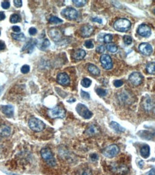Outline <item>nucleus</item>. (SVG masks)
<instances>
[{"instance_id": "obj_1", "label": "nucleus", "mask_w": 155, "mask_h": 175, "mask_svg": "<svg viewBox=\"0 0 155 175\" xmlns=\"http://www.w3.org/2000/svg\"><path fill=\"white\" fill-rule=\"evenodd\" d=\"M131 23L129 19L126 18H120L115 21L114 23V27L116 31L121 32H125L128 31L131 28Z\"/></svg>"}, {"instance_id": "obj_2", "label": "nucleus", "mask_w": 155, "mask_h": 175, "mask_svg": "<svg viewBox=\"0 0 155 175\" xmlns=\"http://www.w3.org/2000/svg\"><path fill=\"white\" fill-rule=\"evenodd\" d=\"M42 158L48 163V165L54 166L56 165V161L53 156V153L49 148H43L40 151Z\"/></svg>"}, {"instance_id": "obj_3", "label": "nucleus", "mask_w": 155, "mask_h": 175, "mask_svg": "<svg viewBox=\"0 0 155 175\" xmlns=\"http://www.w3.org/2000/svg\"><path fill=\"white\" fill-rule=\"evenodd\" d=\"M28 125H29L30 128L35 132L42 131L45 128V124H44V122L37 118H31L29 120Z\"/></svg>"}, {"instance_id": "obj_4", "label": "nucleus", "mask_w": 155, "mask_h": 175, "mask_svg": "<svg viewBox=\"0 0 155 175\" xmlns=\"http://www.w3.org/2000/svg\"><path fill=\"white\" fill-rule=\"evenodd\" d=\"M66 110L61 106H56L53 109L49 110L48 116L52 119H63L66 116Z\"/></svg>"}, {"instance_id": "obj_5", "label": "nucleus", "mask_w": 155, "mask_h": 175, "mask_svg": "<svg viewBox=\"0 0 155 175\" xmlns=\"http://www.w3.org/2000/svg\"><path fill=\"white\" fill-rule=\"evenodd\" d=\"M76 111L81 117L85 119H89L92 117L93 113L87 108V106H85L83 103H78L76 108Z\"/></svg>"}, {"instance_id": "obj_6", "label": "nucleus", "mask_w": 155, "mask_h": 175, "mask_svg": "<svg viewBox=\"0 0 155 175\" xmlns=\"http://www.w3.org/2000/svg\"><path fill=\"white\" fill-rule=\"evenodd\" d=\"M119 148L117 145L111 144L105 148L103 151V154L107 158H113L119 154Z\"/></svg>"}, {"instance_id": "obj_7", "label": "nucleus", "mask_w": 155, "mask_h": 175, "mask_svg": "<svg viewBox=\"0 0 155 175\" xmlns=\"http://www.w3.org/2000/svg\"><path fill=\"white\" fill-rule=\"evenodd\" d=\"M61 14L66 19H69V20H74V19H77L78 17L77 10L72 7H67L66 9H63L62 12H61Z\"/></svg>"}, {"instance_id": "obj_8", "label": "nucleus", "mask_w": 155, "mask_h": 175, "mask_svg": "<svg viewBox=\"0 0 155 175\" xmlns=\"http://www.w3.org/2000/svg\"><path fill=\"white\" fill-rule=\"evenodd\" d=\"M100 61L105 70H111L113 68L112 59L109 55H102L100 58Z\"/></svg>"}, {"instance_id": "obj_9", "label": "nucleus", "mask_w": 155, "mask_h": 175, "mask_svg": "<svg viewBox=\"0 0 155 175\" xmlns=\"http://www.w3.org/2000/svg\"><path fill=\"white\" fill-rule=\"evenodd\" d=\"M129 81L133 86H139L142 82L143 76L139 72H134L129 76Z\"/></svg>"}, {"instance_id": "obj_10", "label": "nucleus", "mask_w": 155, "mask_h": 175, "mask_svg": "<svg viewBox=\"0 0 155 175\" xmlns=\"http://www.w3.org/2000/svg\"><path fill=\"white\" fill-rule=\"evenodd\" d=\"M137 33L140 36L144 37H148L151 35V30L147 24H142L139 26L137 29Z\"/></svg>"}, {"instance_id": "obj_11", "label": "nucleus", "mask_w": 155, "mask_h": 175, "mask_svg": "<svg viewBox=\"0 0 155 175\" xmlns=\"http://www.w3.org/2000/svg\"><path fill=\"white\" fill-rule=\"evenodd\" d=\"M139 50L142 55L146 56H149L152 53V47L149 43L143 42L141 43L139 46Z\"/></svg>"}, {"instance_id": "obj_12", "label": "nucleus", "mask_w": 155, "mask_h": 175, "mask_svg": "<svg viewBox=\"0 0 155 175\" xmlns=\"http://www.w3.org/2000/svg\"><path fill=\"white\" fill-rule=\"evenodd\" d=\"M131 94H130L129 92H126V91H122L121 93H120L119 95H118V98H119V101L121 103H124V104H128V103H131Z\"/></svg>"}, {"instance_id": "obj_13", "label": "nucleus", "mask_w": 155, "mask_h": 175, "mask_svg": "<svg viewBox=\"0 0 155 175\" xmlns=\"http://www.w3.org/2000/svg\"><path fill=\"white\" fill-rule=\"evenodd\" d=\"M57 81L62 86H68L70 84V78L66 73H61L58 75Z\"/></svg>"}, {"instance_id": "obj_14", "label": "nucleus", "mask_w": 155, "mask_h": 175, "mask_svg": "<svg viewBox=\"0 0 155 175\" xmlns=\"http://www.w3.org/2000/svg\"><path fill=\"white\" fill-rule=\"evenodd\" d=\"M49 35L53 41L58 42L62 39V32L57 28H53L49 31Z\"/></svg>"}, {"instance_id": "obj_15", "label": "nucleus", "mask_w": 155, "mask_h": 175, "mask_svg": "<svg viewBox=\"0 0 155 175\" xmlns=\"http://www.w3.org/2000/svg\"><path fill=\"white\" fill-rule=\"evenodd\" d=\"M93 27L90 24H86V25L83 26L81 29V36L83 37H87L91 36L93 32Z\"/></svg>"}, {"instance_id": "obj_16", "label": "nucleus", "mask_w": 155, "mask_h": 175, "mask_svg": "<svg viewBox=\"0 0 155 175\" xmlns=\"http://www.w3.org/2000/svg\"><path fill=\"white\" fill-rule=\"evenodd\" d=\"M112 171H114L115 173H117V174L122 175V174H125L126 173H127L128 168L127 166H124V165L113 164Z\"/></svg>"}, {"instance_id": "obj_17", "label": "nucleus", "mask_w": 155, "mask_h": 175, "mask_svg": "<svg viewBox=\"0 0 155 175\" xmlns=\"http://www.w3.org/2000/svg\"><path fill=\"white\" fill-rule=\"evenodd\" d=\"M1 111L5 116L9 118L12 117L14 115V108L12 106H1Z\"/></svg>"}, {"instance_id": "obj_18", "label": "nucleus", "mask_w": 155, "mask_h": 175, "mask_svg": "<svg viewBox=\"0 0 155 175\" xmlns=\"http://www.w3.org/2000/svg\"><path fill=\"white\" fill-rule=\"evenodd\" d=\"M86 55V53L84 50L78 49L73 53V59L76 60H83V58H85Z\"/></svg>"}, {"instance_id": "obj_19", "label": "nucleus", "mask_w": 155, "mask_h": 175, "mask_svg": "<svg viewBox=\"0 0 155 175\" xmlns=\"http://www.w3.org/2000/svg\"><path fill=\"white\" fill-rule=\"evenodd\" d=\"M98 132H99V129L95 125L89 126V127L86 131V134L88 136H95V135L98 134Z\"/></svg>"}, {"instance_id": "obj_20", "label": "nucleus", "mask_w": 155, "mask_h": 175, "mask_svg": "<svg viewBox=\"0 0 155 175\" xmlns=\"http://www.w3.org/2000/svg\"><path fill=\"white\" fill-rule=\"evenodd\" d=\"M143 105H144L145 110H146V111H151L154 108V103L149 97L144 98V101H143Z\"/></svg>"}, {"instance_id": "obj_21", "label": "nucleus", "mask_w": 155, "mask_h": 175, "mask_svg": "<svg viewBox=\"0 0 155 175\" xmlns=\"http://www.w3.org/2000/svg\"><path fill=\"white\" fill-rule=\"evenodd\" d=\"M110 127L112 129H114L116 132L118 133H123L125 131V129L124 127L121 126L119 124H118L117 122H115V121H111L110 123Z\"/></svg>"}, {"instance_id": "obj_22", "label": "nucleus", "mask_w": 155, "mask_h": 175, "mask_svg": "<svg viewBox=\"0 0 155 175\" xmlns=\"http://www.w3.org/2000/svg\"><path fill=\"white\" fill-rule=\"evenodd\" d=\"M140 154L144 159H146L150 155V147L148 145H144L140 149Z\"/></svg>"}, {"instance_id": "obj_23", "label": "nucleus", "mask_w": 155, "mask_h": 175, "mask_svg": "<svg viewBox=\"0 0 155 175\" xmlns=\"http://www.w3.org/2000/svg\"><path fill=\"white\" fill-rule=\"evenodd\" d=\"M11 134V128L6 125H3L0 127V135L1 136H8Z\"/></svg>"}, {"instance_id": "obj_24", "label": "nucleus", "mask_w": 155, "mask_h": 175, "mask_svg": "<svg viewBox=\"0 0 155 175\" xmlns=\"http://www.w3.org/2000/svg\"><path fill=\"white\" fill-rule=\"evenodd\" d=\"M88 71L91 74H92L93 76H99L100 75V70L97 66H96L95 65L90 64L88 66Z\"/></svg>"}, {"instance_id": "obj_25", "label": "nucleus", "mask_w": 155, "mask_h": 175, "mask_svg": "<svg viewBox=\"0 0 155 175\" xmlns=\"http://www.w3.org/2000/svg\"><path fill=\"white\" fill-rule=\"evenodd\" d=\"M146 70L149 74H155V63H149L146 66Z\"/></svg>"}, {"instance_id": "obj_26", "label": "nucleus", "mask_w": 155, "mask_h": 175, "mask_svg": "<svg viewBox=\"0 0 155 175\" xmlns=\"http://www.w3.org/2000/svg\"><path fill=\"white\" fill-rule=\"evenodd\" d=\"M76 175H92V172L89 168H83L78 170Z\"/></svg>"}, {"instance_id": "obj_27", "label": "nucleus", "mask_w": 155, "mask_h": 175, "mask_svg": "<svg viewBox=\"0 0 155 175\" xmlns=\"http://www.w3.org/2000/svg\"><path fill=\"white\" fill-rule=\"evenodd\" d=\"M12 37L14 40H16L18 41H24L25 40V36L23 33H19V34H14V33H12L11 35Z\"/></svg>"}, {"instance_id": "obj_28", "label": "nucleus", "mask_w": 155, "mask_h": 175, "mask_svg": "<svg viewBox=\"0 0 155 175\" xmlns=\"http://www.w3.org/2000/svg\"><path fill=\"white\" fill-rule=\"evenodd\" d=\"M106 48L107 49L108 51L112 53H116L118 50V47L116 46V45L112 44V43H109V44H108L107 45H106Z\"/></svg>"}, {"instance_id": "obj_29", "label": "nucleus", "mask_w": 155, "mask_h": 175, "mask_svg": "<svg viewBox=\"0 0 155 175\" xmlns=\"http://www.w3.org/2000/svg\"><path fill=\"white\" fill-rule=\"evenodd\" d=\"M73 2L77 7H81V6L86 5L87 1L86 0H73Z\"/></svg>"}, {"instance_id": "obj_30", "label": "nucleus", "mask_w": 155, "mask_h": 175, "mask_svg": "<svg viewBox=\"0 0 155 175\" xmlns=\"http://www.w3.org/2000/svg\"><path fill=\"white\" fill-rule=\"evenodd\" d=\"M81 85L84 88H88L91 86V81L89 79V78H85L81 81Z\"/></svg>"}, {"instance_id": "obj_31", "label": "nucleus", "mask_w": 155, "mask_h": 175, "mask_svg": "<svg viewBox=\"0 0 155 175\" xmlns=\"http://www.w3.org/2000/svg\"><path fill=\"white\" fill-rule=\"evenodd\" d=\"M49 22L52 23V24H60V23H62L63 21L61 19H60V18L57 17L53 16L50 17Z\"/></svg>"}, {"instance_id": "obj_32", "label": "nucleus", "mask_w": 155, "mask_h": 175, "mask_svg": "<svg viewBox=\"0 0 155 175\" xmlns=\"http://www.w3.org/2000/svg\"><path fill=\"white\" fill-rule=\"evenodd\" d=\"M9 20H10L11 23L14 24V23L18 22L20 20V17H19V16L18 15V14H13L10 17V19H9Z\"/></svg>"}, {"instance_id": "obj_33", "label": "nucleus", "mask_w": 155, "mask_h": 175, "mask_svg": "<svg viewBox=\"0 0 155 175\" xmlns=\"http://www.w3.org/2000/svg\"><path fill=\"white\" fill-rule=\"evenodd\" d=\"M123 40H124V42L126 45H129L132 43V38L129 35H125L124 38H123Z\"/></svg>"}, {"instance_id": "obj_34", "label": "nucleus", "mask_w": 155, "mask_h": 175, "mask_svg": "<svg viewBox=\"0 0 155 175\" xmlns=\"http://www.w3.org/2000/svg\"><path fill=\"white\" fill-rule=\"evenodd\" d=\"M96 91L98 96H101V97L106 96V94H107V91L105 89H103V88H97L96 90Z\"/></svg>"}, {"instance_id": "obj_35", "label": "nucleus", "mask_w": 155, "mask_h": 175, "mask_svg": "<svg viewBox=\"0 0 155 175\" xmlns=\"http://www.w3.org/2000/svg\"><path fill=\"white\" fill-rule=\"evenodd\" d=\"M50 41L48 40V39H45V40H43V42H42V45H41L40 48H42V49H46V48H48V47L50 46Z\"/></svg>"}, {"instance_id": "obj_36", "label": "nucleus", "mask_w": 155, "mask_h": 175, "mask_svg": "<svg viewBox=\"0 0 155 175\" xmlns=\"http://www.w3.org/2000/svg\"><path fill=\"white\" fill-rule=\"evenodd\" d=\"M113 40V36L111 34H107L103 37V41L106 43H110Z\"/></svg>"}, {"instance_id": "obj_37", "label": "nucleus", "mask_w": 155, "mask_h": 175, "mask_svg": "<svg viewBox=\"0 0 155 175\" xmlns=\"http://www.w3.org/2000/svg\"><path fill=\"white\" fill-rule=\"evenodd\" d=\"M84 45L86 48H88V49H91V48H93L94 45H93V42L92 40H86V42H85Z\"/></svg>"}, {"instance_id": "obj_38", "label": "nucleus", "mask_w": 155, "mask_h": 175, "mask_svg": "<svg viewBox=\"0 0 155 175\" xmlns=\"http://www.w3.org/2000/svg\"><path fill=\"white\" fill-rule=\"evenodd\" d=\"M30 68L28 65H24L21 68V72L23 73V74H26V73L30 72Z\"/></svg>"}, {"instance_id": "obj_39", "label": "nucleus", "mask_w": 155, "mask_h": 175, "mask_svg": "<svg viewBox=\"0 0 155 175\" xmlns=\"http://www.w3.org/2000/svg\"><path fill=\"white\" fill-rule=\"evenodd\" d=\"M81 97L83 98V99H86V100H89L90 99L89 93L86 92V91H81Z\"/></svg>"}, {"instance_id": "obj_40", "label": "nucleus", "mask_w": 155, "mask_h": 175, "mask_svg": "<svg viewBox=\"0 0 155 175\" xmlns=\"http://www.w3.org/2000/svg\"><path fill=\"white\" fill-rule=\"evenodd\" d=\"M123 84H124V82L122 81H120V80H116L114 82V85L116 88H120L123 86Z\"/></svg>"}, {"instance_id": "obj_41", "label": "nucleus", "mask_w": 155, "mask_h": 175, "mask_svg": "<svg viewBox=\"0 0 155 175\" xmlns=\"http://www.w3.org/2000/svg\"><path fill=\"white\" fill-rule=\"evenodd\" d=\"M96 50L98 53H104V51L106 50V48H105L103 45H99L96 48Z\"/></svg>"}, {"instance_id": "obj_42", "label": "nucleus", "mask_w": 155, "mask_h": 175, "mask_svg": "<svg viewBox=\"0 0 155 175\" xmlns=\"http://www.w3.org/2000/svg\"><path fill=\"white\" fill-rule=\"evenodd\" d=\"M1 6H2L4 9H8V8L10 6V3L8 1H4L1 3Z\"/></svg>"}, {"instance_id": "obj_43", "label": "nucleus", "mask_w": 155, "mask_h": 175, "mask_svg": "<svg viewBox=\"0 0 155 175\" xmlns=\"http://www.w3.org/2000/svg\"><path fill=\"white\" fill-rule=\"evenodd\" d=\"M37 31L36 28H35V27H30L29 29V34L32 36L35 35L37 34Z\"/></svg>"}, {"instance_id": "obj_44", "label": "nucleus", "mask_w": 155, "mask_h": 175, "mask_svg": "<svg viewBox=\"0 0 155 175\" xmlns=\"http://www.w3.org/2000/svg\"><path fill=\"white\" fill-rule=\"evenodd\" d=\"M14 4L16 7H21L22 5V1L21 0H14Z\"/></svg>"}, {"instance_id": "obj_45", "label": "nucleus", "mask_w": 155, "mask_h": 175, "mask_svg": "<svg viewBox=\"0 0 155 175\" xmlns=\"http://www.w3.org/2000/svg\"><path fill=\"white\" fill-rule=\"evenodd\" d=\"M92 21L93 22H95L99 23V24H102V22H103L102 19H100V18H98V17H93V18H92Z\"/></svg>"}, {"instance_id": "obj_46", "label": "nucleus", "mask_w": 155, "mask_h": 175, "mask_svg": "<svg viewBox=\"0 0 155 175\" xmlns=\"http://www.w3.org/2000/svg\"><path fill=\"white\" fill-rule=\"evenodd\" d=\"M90 157H91V159L92 160V161H96V160H98V155L96 154H91Z\"/></svg>"}, {"instance_id": "obj_47", "label": "nucleus", "mask_w": 155, "mask_h": 175, "mask_svg": "<svg viewBox=\"0 0 155 175\" xmlns=\"http://www.w3.org/2000/svg\"><path fill=\"white\" fill-rule=\"evenodd\" d=\"M12 30L14 32H20V27L19 26H13L12 27Z\"/></svg>"}, {"instance_id": "obj_48", "label": "nucleus", "mask_w": 155, "mask_h": 175, "mask_svg": "<svg viewBox=\"0 0 155 175\" xmlns=\"http://www.w3.org/2000/svg\"><path fill=\"white\" fill-rule=\"evenodd\" d=\"M5 17H6L5 14H4L3 12H0V21L4 20V19H5Z\"/></svg>"}, {"instance_id": "obj_49", "label": "nucleus", "mask_w": 155, "mask_h": 175, "mask_svg": "<svg viewBox=\"0 0 155 175\" xmlns=\"http://www.w3.org/2000/svg\"><path fill=\"white\" fill-rule=\"evenodd\" d=\"M4 48H5V44H4V42L0 40V51L4 50Z\"/></svg>"}, {"instance_id": "obj_50", "label": "nucleus", "mask_w": 155, "mask_h": 175, "mask_svg": "<svg viewBox=\"0 0 155 175\" xmlns=\"http://www.w3.org/2000/svg\"><path fill=\"white\" fill-rule=\"evenodd\" d=\"M147 175H155V169L150 170L149 172L147 173Z\"/></svg>"}, {"instance_id": "obj_51", "label": "nucleus", "mask_w": 155, "mask_h": 175, "mask_svg": "<svg viewBox=\"0 0 155 175\" xmlns=\"http://www.w3.org/2000/svg\"><path fill=\"white\" fill-rule=\"evenodd\" d=\"M153 12H154V14H155V9H154V11H153Z\"/></svg>"}, {"instance_id": "obj_52", "label": "nucleus", "mask_w": 155, "mask_h": 175, "mask_svg": "<svg viewBox=\"0 0 155 175\" xmlns=\"http://www.w3.org/2000/svg\"><path fill=\"white\" fill-rule=\"evenodd\" d=\"M0 35H1V32H0Z\"/></svg>"}]
</instances>
